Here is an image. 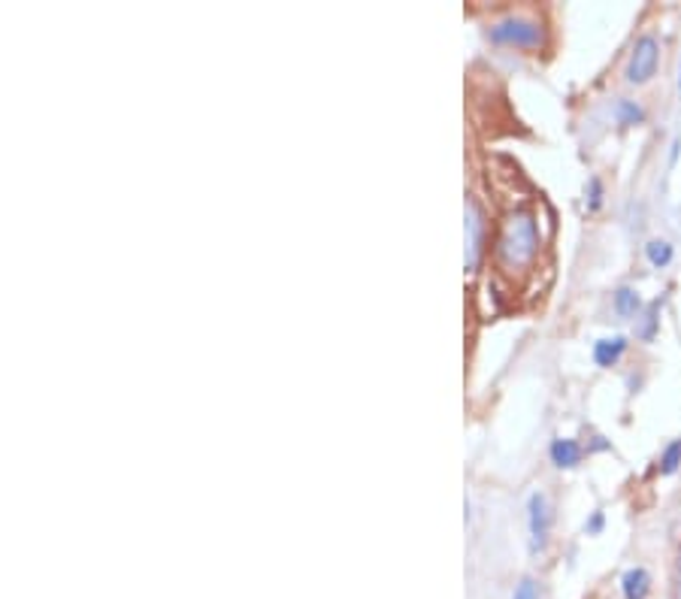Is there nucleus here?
<instances>
[{
	"label": "nucleus",
	"mask_w": 681,
	"mask_h": 599,
	"mask_svg": "<svg viewBox=\"0 0 681 599\" xmlns=\"http://www.w3.org/2000/svg\"><path fill=\"white\" fill-rule=\"evenodd\" d=\"M539 224L530 210H515L506 215V222L497 236V261L502 270H527L539 255Z\"/></svg>",
	"instance_id": "nucleus-1"
},
{
	"label": "nucleus",
	"mask_w": 681,
	"mask_h": 599,
	"mask_svg": "<svg viewBox=\"0 0 681 599\" xmlns=\"http://www.w3.org/2000/svg\"><path fill=\"white\" fill-rule=\"evenodd\" d=\"M488 37H491V43L509 45V49H525V52H539L548 43L546 22L537 19V16H530V12H512V16L500 19V22H494L488 28Z\"/></svg>",
	"instance_id": "nucleus-2"
},
{
	"label": "nucleus",
	"mask_w": 681,
	"mask_h": 599,
	"mask_svg": "<svg viewBox=\"0 0 681 599\" xmlns=\"http://www.w3.org/2000/svg\"><path fill=\"white\" fill-rule=\"evenodd\" d=\"M660 64V43L654 33H642L637 43H633V52H630V61L624 67V79L630 85H646L648 79L658 73Z\"/></svg>",
	"instance_id": "nucleus-3"
},
{
	"label": "nucleus",
	"mask_w": 681,
	"mask_h": 599,
	"mask_svg": "<svg viewBox=\"0 0 681 599\" xmlns=\"http://www.w3.org/2000/svg\"><path fill=\"white\" fill-rule=\"evenodd\" d=\"M527 524H530V551L537 555L548 545V527H551V511H548L546 494H530L527 499Z\"/></svg>",
	"instance_id": "nucleus-4"
},
{
	"label": "nucleus",
	"mask_w": 681,
	"mask_h": 599,
	"mask_svg": "<svg viewBox=\"0 0 681 599\" xmlns=\"http://www.w3.org/2000/svg\"><path fill=\"white\" fill-rule=\"evenodd\" d=\"M485 252V212L479 200H467V270H476Z\"/></svg>",
	"instance_id": "nucleus-5"
},
{
	"label": "nucleus",
	"mask_w": 681,
	"mask_h": 599,
	"mask_svg": "<svg viewBox=\"0 0 681 599\" xmlns=\"http://www.w3.org/2000/svg\"><path fill=\"white\" fill-rule=\"evenodd\" d=\"M621 590H624V599H646L651 593V576L642 566H633L621 578Z\"/></svg>",
	"instance_id": "nucleus-6"
},
{
	"label": "nucleus",
	"mask_w": 681,
	"mask_h": 599,
	"mask_svg": "<svg viewBox=\"0 0 681 599\" xmlns=\"http://www.w3.org/2000/svg\"><path fill=\"white\" fill-rule=\"evenodd\" d=\"M627 352V336H609L593 345V361L597 366H614Z\"/></svg>",
	"instance_id": "nucleus-7"
},
{
	"label": "nucleus",
	"mask_w": 681,
	"mask_h": 599,
	"mask_svg": "<svg viewBox=\"0 0 681 599\" xmlns=\"http://www.w3.org/2000/svg\"><path fill=\"white\" fill-rule=\"evenodd\" d=\"M551 460L560 469H572L581 464V445L576 439H555L551 443Z\"/></svg>",
	"instance_id": "nucleus-8"
},
{
	"label": "nucleus",
	"mask_w": 681,
	"mask_h": 599,
	"mask_svg": "<svg viewBox=\"0 0 681 599\" xmlns=\"http://www.w3.org/2000/svg\"><path fill=\"white\" fill-rule=\"evenodd\" d=\"M639 309H642V297H639V291H633V288L614 291V312H618V315L630 318V315H639Z\"/></svg>",
	"instance_id": "nucleus-9"
},
{
	"label": "nucleus",
	"mask_w": 681,
	"mask_h": 599,
	"mask_svg": "<svg viewBox=\"0 0 681 599\" xmlns=\"http://www.w3.org/2000/svg\"><path fill=\"white\" fill-rule=\"evenodd\" d=\"M614 119L627 124V128H633V124L646 122V110L639 103H633V100H618L614 103Z\"/></svg>",
	"instance_id": "nucleus-10"
},
{
	"label": "nucleus",
	"mask_w": 681,
	"mask_h": 599,
	"mask_svg": "<svg viewBox=\"0 0 681 599\" xmlns=\"http://www.w3.org/2000/svg\"><path fill=\"white\" fill-rule=\"evenodd\" d=\"M672 255H675V252H672V245L667 243V240H651V243L646 245L648 264L658 266V270H663V266H670Z\"/></svg>",
	"instance_id": "nucleus-11"
},
{
	"label": "nucleus",
	"mask_w": 681,
	"mask_h": 599,
	"mask_svg": "<svg viewBox=\"0 0 681 599\" xmlns=\"http://www.w3.org/2000/svg\"><path fill=\"white\" fill-rule=\"evenodd\" d=\"M681 466V439L670 443L663 448V457H660V476H672Z\"/></svg>",
	"instance_id": "nucleus-12"
},
{
	"label": "nucleus",
	"mask_w": 681,
	"mask_h": 599,
	"mask_svg": "<svg viewBox=\"0 0 681 599\" xmlns=\"http://www.w3.org/2000/svg\"><path fill=\"white\" fill-rule=\"evenodd\" d=\"M658 312H660V303H651L648 306V315L646 322H642V327H639V339H654V331H658Z\"/></svg>",
	"instance_id": "nucleus-13"
},
{
	"label": "nucleus",
	"mask_w": 681,
	"mask_h": 599,
	"mask_svg": "<svg viewBox=\"0 0 681 599\" xmlns=\"http://www.w3.org/2000/svg\"><path fill=\"white\" fill-rule=\"evenodd\" d=\"M512 599H539L537 581H533V578H521V585L515 588V597Z\"/></svg>",
	"instance_id": "nucleus-14"
},
{
	"label": "nucleus",
	"mask_w": 681,
	"mask_h": 599,
	"mask_svg": "<svg viewBox=\"0 0 681 599\" xmlns=\"http://www.w3.org/2000/svg\"><path fill=\"white\" fill-rule=\"evenodd\" d=\"M588 206H591L593 212L603 206V182H600V179H597V176L591 179V203H588Z\"/></svg>",
	"instance_id": "nucleus-15"
},
{
	"label": "nucleus",
	"mask_w": 681,
	"mask_h": 599,
	"mask_svg": "<svg viewBox=\"0 0 681 599\" xmlns=\"http://www.w3.org/2000/svg\"><path fill=\"white\" fill-rule=\"evenodd\" d=\"M603 521H606L603 511H593V518H591V521H588V524H585V530H588V532H591V536H593V532L603 530Z\"/></svg>",
	"instance_id": "nucleus-16"
},
{
	"label": "nucleus",
	"mask_w": 681,
	"mask_h": 599,
	"mask_svg": "<svg viewBox=\"0 0 681 599\" xmlns=\"http://www.w3.org/2000/svg\"><path fill=\"white\" fill-rule=\"evenodd\" d=\"M672 590H675V599H681V548L679 557H675V585H672Z\"/></svg>",
	"instance_id": "nucleus-17"
},
{
	"label": "nucleus",
	"mask_w": 681,
	"mask_h": 599,
	"mask_svg": "<svg viewBox=\"0 0 681 599\" xmlns=\"http://www.w3.org/2000/svg\"><path fill=\"white\" fill-rule=\"evenodd\" d=\"M679 152H681V136H675V140H672V152H670V164H675V161H679Z\"/></svg>",
	"instance_id": "nucleus-18"
},
{
	"label": "nucleus",
	"mask_w": 681,
	"mask_h": 599,
	"mask_svg": "<svg viewBox=\"0 0 681 599\" xmlns=\"http://www.w3.org/2000/svg\"><path fill=\"white\" fill-rule=\"evenodd\" d=\"M679 91H681V67H679Z\"/></svg>",
	"instance_id": "nucleus-19"
}]
</instances>
